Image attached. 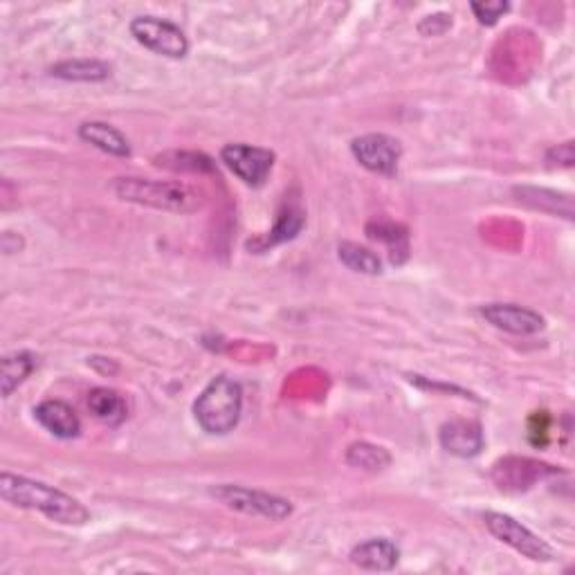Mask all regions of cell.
<instances>
[{
	"label": "cell",
	"mask_w": 575,
	"mask_h": 575,
	"mask_svg": "<svg viewBox=\"0 0 575 575\" xmlns=\"http://www.w3.org/2000/svg\"><path fill=\"white\" fill-rule=\"evenodd\" d=\"M450 25H452L450 14H434V16H427L425 21L418 25V32H421L423 36H441Z\"/></svg>",
	"instance_id": "25"
},
{
	"label": "cell",
	"mask_w": 575,
	"mask_h": 575,
	"mask_svg": "<svg viewBox=\"0 0 575 575\" xmlns=\"http://www.w3.org/2000/svg\"><path fill=\"white\" fill-rule=\"evenodd\" d=\"M438 441H441L443 450L450 452L459 459H472V456L481 454L483 443V430L479 423L474 421H450L441 427L438 432Z\"/></svg>",
	"instance_id": "11"
},
{
	"label": "cell",
	"mask_w": 575,
	"mask_h": 575,
	"mask_svg": "<svg viewBox=\"0 0 575 575\" xmlns=\"http://www.w3.org/2000/svg\"><path fill=\"white\" fill-rule=\"evenodd\" d=\"M515 194L519 196V203H524L540 212L564 216L567 221L573 218V200L571 196H562L558 191L551 189H537V187H517Z\"/></svg>",
	"instance_id": "17"
},
{
	"label": "cell",
	"mask_w": 575,
	"mask_h": 575,
	"mask_svg": "<svg viewBox=\"0 0 575 575\" xmlns=\"http://www.w3.org/2000/svg\"><path fill=\"white\" fill-rule=\"evenodd\" d=\"M551 474H558V470L553 465L537 463L531 459H504L495 465L492 470V479H495L497 486L501 490H526L531 488L533 483H537L544 477H551Z\"/></svg>",
	"instance_id": "10"
},
{
	"label": "cell",
	"mask_w": 575,
	"mask_h": 575,
	"mask_svg": "<svg viewBox=\"0 0 575 575\" xmlns=\"http://www.w3.org/2000/svg\"><path fill=\"white\" fill-rule=\"evenodd\" d=\"M79 138L93 144L99 151L115 155V158H129L131 155V144L126 135L106 122H84L79 126Z\"/></svg>",
	"instance_id": "14"
},
{
	"label": "cell",
	"mask_w": 575,
	"mask_h": 575,
	"mask_svg": "<svg viewBox=\"0 0 575 575\" xmlns=\"http://www.w3.org/2000/svg\"><path fill=\"white\" fill-rule=\"evenodd\" d=\"M351 153L364 169L391 178L396 176L398 162L403 158V144L385 133H369L351 142Z\"/></svg>",
	"instance_id": "8"
},
{
	"label": "cell",
	"mask_w": 575,
	"mask_h": 575,
	"mask_svg": "<svg viewBox=\"0 0 575 575\" xmlns=\"http://www.w3.org/2000/svg\"><path fill=\"white\" fill-rule=\"evenodd\" d=\"M243 389L230 376H216L194 403L196 423L212 436L230 434L241 421Z\"/></svg>",
	"instance_id": "3"
},
{
	"label": "cell",
	"mask_w": 575,
	"mask_h": 575,
	"mask_svg": "<svg viewBox=\"0 0 575 575\" xmlns=\"http://www.w3.org/2000/svg\"><path fill=\"white\" fill-rule=\"evenodd\" d=\"M50 75L63 79V81H84V84H95V81H104L113 75V66L99 59H68L61 63H54L50 68Z\"/></svg>",
	"instance_id": "16"
},
{
	"label": "cell",
	"mask_w": 575,
	"mask_h": 575,
	"mask_svg": "<svg viewBox=\"0 0 575 575\" xmlns=\"http://www.w3.org/2000/svg\"><path fill=\"white\" fill-rule=\"evenodd\" d=\"M133 39L146 50H151L160 57L169 59H185L189 52L187 34L171 21H164L158 16H138L131 23Z\"/></svg>",
	"instance_id": "6"
},
{
	"label": "cell",
	"mask_w": 575,
	"mask_h": 575,
	"mask_svg": "<svg viewBox=\"0 0 575 575\" xmlns=\"http://www.w3.org/2000/svg\"><path fill=\"white\" fill-rule=\"evenodd\" d=\"M88 409L99 423H104L108 427H117L126 421L129 416V407H126V400L120 391L108 389V387H97L88 394Z\"/></svg>",
	"instance_id": "15"
},
{
	"label": "cell",
	"mask_w": 575,
	"mask_h": 575,
	"mask_svg": "<svg viewBox=\"0 0 575 575\" xmlns=\"http://www.w3.org/2000/svg\"><path fill=\"white\" fill-rule=\"evenodd\" d=\"M221 160L236 178L243 180L248 187L266 185L268 176L275 167V153L263 146L252 144H227L221 151Z\"/></svg>",
	"instance_id": "7"
},
{
	"label": "cell",
	"mask_w": 575,
	"mask_h": 575,
	"mask_svg": "<svg viewBox=\"0 0 575 575\" xmlns=\"http://www.w3.org/2000/svg\"><path fill=\"white\" fill-rule=\"evenodd\" d=\"M155 164L158 167H167V169H176V171H212L214 162L207 158L203 153H187V151H173V153H164L155 158Z\"/></svg>",
	"instance_id": "23"
},
{
	"label": "cell",
	"mask_w": 575,
	"mask_h": 575,
	"mask_svg": "<svg viewBox=\"0 0 575 575\" xmlns=\"http://www.w3.org/2000/svg\"><path fill=\"white\" fill-rule=\"evenodd\" d=\"M479 313L499 331L513 335H535L544 331L546 326V319L540 313L517 304H486L481 306Z\"/></svg>",
	"instance_id": "9"
},
{
	"label": "cell",
	"mask_w": 575,
	"mask_h": 575,
	"mask_svg": "<svg viewBox=\"0 0 575 575\" xmlns=\"http://www.w3.org/2000/svg\"><path fill=\"white\" fill-rule=\"evenodd\" d=\"M398 558V546L385 537L362 542L351 551V562L364 571H391L398 564Z\"/></svg>",
	"instance_id": "13"
},
{
	"label": "cell",
	"mask_w": 575,
	"mask_h": 575,
	"mask_svg": "<svg viewBox=\"0 0 575 575\" xmlns=\"http://www.w3.org/2000/svg\"><path fill=\"white\" fill-rule=\"evenodd\" d=\"M209 495L236 513L272 519V522H284L292 515V504L288 499L263 490L234 486V483H221V486L209 488Z\"/></svg>",
	"instance_id": "4"
},
{
	"label": "cell",
	"mask_w": 575,
	"mask_h": 575,
	"mask_svg": "<svg viewBox=\"0 0 575 575\" xmlns=\"http://www.w3.org/2000/svg\"><path fill=\"white\" fill-rule=\"evenodd\" d=\"M470 9L481 25H497L499 18L510 12V3H504V0H481L479 3L477 0V3H470Z\"/></svg>",
	"instance_id": "24"
},
{
	"label": "cell",
	"mask_w": 575,
	"mask_h": 575,
	"mask_svg": "<svg viewBox=\"0 0 575 575\" xmlns=\"http://www.w3.org/2000/svg\"><path fill=\"white\" fill-rule=\"evenodd\" d=\"M304 223H306L304 209H301L297 203H286L284 209H281V212H279L275 230L270 232L268 241L263 243V248H268V245H279V243H286V241H290V239H295V236L301 232V227H304Z\"/></svg>",
	"instance_id": "21"
},
{
	"label": "cell",
	"mask_w": 575,
	"mask_h": 575,
	"mask_svg": "<svg viewBox=\"0 0 575 575\" xmlns=\"http://www.w3.org/2000/svg\"><path fill=\"white\" fill-rule=\"evenodd\" d=\"M367 234H369V239L389 245L391 261H394V263H396V254H403V259H407L409 245H407V230H405L403 225H396V223H371L367 227Z\"/></svg>",
	"instance_id": "22"
},
{
	"label": "cell",
	"mask_w": 575,
	"mask_h": 575,
	"mask_svg": "<svg viewBox=\"0 0 575 575\" xmlns=\"http://www.w3.org/2000/svg\"><path fill=\"white\" fill-rule=\"evenodd\" d=\"M113 191L120 200L169 214H194L205 207L203 189L180 180H149V178H117Z\"/></svg>",
	"instance_id": "2"
},
{
	"label": "cell",
	"mask_w": 575,
	"mask_h": 575,
	"mask_svg": "<svg viewBox=\"0 0 575 575\" xmlns=\"http://www.w3.org/2000/svg\"><path fill=\"white\" fill-rule=\"evenodd\" d=\"M36 369V358L32 353L21 351L12 353L3 360V367H0V394L3 398H9L14 394V389H18L23 382L30 378V373Z\"/></svg>",
	"instance_id": "18"
},
{
	"label": "cell",
	"mask_w": 575,
	"mask_h": 575,
	"mask_svg": "<svg viewBox=\"0 0 575 575\" xmlns=\"http://www.w3.org/2000/svg\"><path fill=\"white\" fill-rule=\"evenodd\" d=\"M346 463L358 470L380 472L391 465V454L380 445L358 441V443H351L349 450H346Z\"/></svg>",
	"instance_id": "20"
},
{
	"label": "cell",
	"mask_w": 575,
	"mask_h": 575,
	"mask_svg": "<svg viewBox=\"0 0 575 575\" xmlns=\"http://www.w3.org/2000/svg\"><path fill=\"white\" fill-rule=\"evenodd\" d=\"M36 421H39L45 430L52 436L70 441L77 438L81 432V421L75 409L63 400H43V403L34 409Z\"/></svg>",
	"instance_id": "12"
},
{
	"label": "cell",
	"mask_w": 575,
	"mask_h": 575,
	"mask_svg": "<svg viewBox=\"0 0 575 575\" xmlns=\"http://www.w3.org/2000/svg\"><path fill=\"white\" fill-rule=\"evenodd\" d=\"M23 236H18L14 232H5L3 239H0V248H3L5 254H16L23 250Z\"/></svg>",
	"instance_id": "27"
},
{
	"label": "cell",
	"mask_w": 575,
	"mask_h": 575,
	"mask_svg": "<svg viewBox=\"0 0 575 575\" xmlns=\"http://www.w3.org/2000/svg\"><path fill=\"white\" fill-rule=\"evenodd\" d=\"M337 257H340V261L346 268L358 272V275L376 277L382 272L380 257L376 252H371L369 248H364V245L344 241L340 243V248H337Z\"/></svg>",
	"instance_id": "19"
},
{
	"label": "cell",
	"mask_w": 575,
	"mask_h": 575,
	"mask_svg": "<svg viewBox=\"0 0 575 575\" xmlns=\"http://www.w3.org/2000/svg\"><path fill=\"white\" fill-rule=\"evenodd\" d=\"M488 531L497 537L499 542L508 544L510 549L522 553L524 558L533 562H553L558 555L551 549L549 542H544L540 535H535L531 528H526L522 522H517L515 517L504 513H486L483 515Z\"/></svg>",
	"instance_id": "5"
},
{
	"label": "cell",
	"mask_w": 575,
	"mask_h": 575,
	"mask_svg": "<svg viewBox=\"0 0 575 575\" xmlns=\"http://www.w3.org/2000/svg\"><path fill=\"white\" fill-rule=\"evenodd\" d=\"M558 160L555 164L558 167H573V160H575V155H573V142H564V144H558L555 149L549 151V155H546V160Z\"/></svg>",
	"instance_id": "26"
},
{
	"label": "cell",
	"mask_w": 575,
	"mask_h": 575,
	"mask_svg": "<svg viewBox=\"0 0 575 575\" xmlns=\"http://www.w3.org/2000/svg\"><path fill=\"white\" fill-rule=\"evenodd\" d=\"M0 497L12 506L39 510L52 522L63 526H84L90 522L88 508L79 499L48 486V483L21 477V474H0Z\"/></svg>",
	"instance_id": "1"
}]
</instances>
